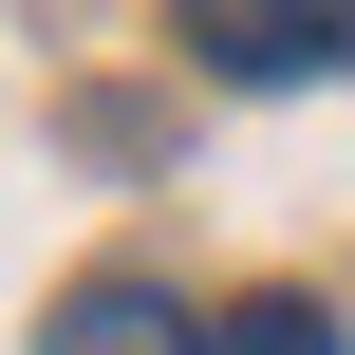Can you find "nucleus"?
<instances>
[{"label": "nucleus", "instance_id": "obj_1", "mask_svg": "<svg viewBox=\"0 0 355 355\" xmlns=\"http://www.w3.org/2000/svg\"><path fill=\"white\" fill-rule=\"evenodd\" d=\"M168 37L262 94V75H337V56H355V0H168Z\"/></svg>", "mask_w": 355, "mask_h": 355}, {"label": "nucleus", "instance_id": "obj_2", "mask_svg": "<svg viewBox=\"0 0 355 355\" xmlns=\"http://www.w3.org/2000/svg\"><path fill=\"white\" fill-rule=\"evenodd\" d=\"M37 355H206V318H187L168 281H75V300L37 318Z\"/></svg>", "mask_w": 355, "mask_h": 355}, {"label": "nucleus", "instance_id": "obj_3", "mask_svg": "<svg viewBox=\"0 0 355 355\" xmlns=\"http://www.w3.org/2000/svg\"><path fill=\"white\" fill-rule=\"evenodd\" d=\"M206 355H355V337L300 300V281H262V300H225V318H206Z\"/></svg>", "mask_w": 355, "mask_h": 355}]
</instances>
